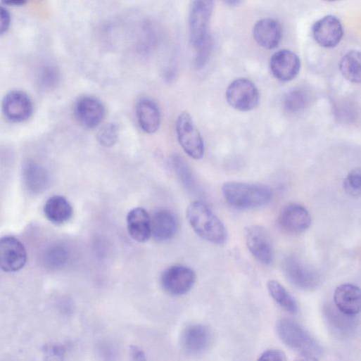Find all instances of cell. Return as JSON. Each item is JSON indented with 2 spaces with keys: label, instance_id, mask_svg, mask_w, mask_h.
Here are the masks:
<instances>
[{
  "label": "cell",
  "instance_id": "74e56055",
  "mask_svg": "<svg viewBox=\"0 0 361 361\" xmlns=\"http://www.w3.org/2000/svg\"><path fill=\"white\" fill-rule=\"evenodd\" d=\"M29 1L41 2V1H42V0H28V2Z\"/></svg>",
  "mask_w": 361,
  "mask_h": 361
},
{
  "label": "cell",
  "instance_id": "3957f363",
  "mask_svg": "<svg viewBox=\"0 0 361 361\" xmlns=\"http://www.w3.org/2000/svg\"><path fill=\"white\" fill-rule=\"evenodd\" d=\"M226 201L238 209L256 208L270 203L272 198V190L265 185L239 182H227L222 187Z\"/></svg>",
  "mask_w": 361,
  "mask_h": 361
},
{
  "label": "cell",
  "instance_id": "277c9868",
  "mask_svg": "<svg viewBox=\"0 0 361 361\" xmlns=\"http://www.w3.org/2000/svg\"><path fill=\"white\" fill-rule=\"evenodd\" d=\"M177 134L181 147L189 156L195 160L203 158L204 143L189 113L184 112L178 117Z\"/></svg>",
  "mask_w": 361,
  "mask_h": 361
},
{
  "label": "cell",
  "instance_id": "9c48e42d",
  "mask_svg": "<svg viewBox=\"0 0 361 361\" xmlns=\"http://www.w3.org/2000/svg\"><path fill=\"white\" fill-rule=\"evenodd\" d=\"M246 246L251 254L263 265H270L274 255L273 242L268 231L253 225L245 232Z\"/></svg>",
  "mask_w": 361,
  "mask_h": 361
},
{
  "label": "cell",
  "instance_id": "ffe728a7",
  "mask_svg": "<svg viewBox=\"0 0 361 361\" xmlns=\"http://www.w3.org/2000/svg\"><path fill=\"white\" fill-rule=\"evenodd\" d=\"M151 236L158 241L172 239L178 230V222L173 213L167 210L156 211L151 217Z\"/></svg>",
  "mask_w": 361,
  "mask_h": 361
},
{
  "label": "cell",
  "instance_id": "ac0fdd59",
  "mask_svg": "<svg viewBox=\"0 0 361 361\" xmlns=\"http://www.w3.org/2000/svg\"><path fill=\"white\" fill-rule=\"evenodd\" d=\"M282 27L279 23L272 19L258 21L253 30V39L262 48L272 50L276 49L282 39Z\"/></svg>",
  "mask_w": 361,
  "mask_h": 361
},
{
  "label": "cell",
  "instance_id": "2e32d148",
  "mask_svg": "<svg viewBox=\"0 0 361 361\" xmlns=\"http://www.w3.org/2000/svg\"><path fill=\"white\" fill-rule=\"evenodd\" d=\"M75 113L78 122L87 129L98 127L105 117L103 103L93 97H83L75 105Z\"/></svg>",
  "mask_w": 361,
  "mask_h": 361
},
{
  "label": "cell",
  "instance_id": "484cf974",
  "mask_svg": "<svg viewBox=\"0 0 361 361\" xmlns=\"http://www.w3.org/2000/svg\"><path fill=\"white\" fill-rule=\"evenodd\" d=\"M68 251L62 245L51 246L44 255V265L51 270L63 268L68 263Z\"/></svg>",
  "mask_w": 361,
  "mask_h": 361
},
{
  "label": "cell",
  "instance_id": "8992f818",
  "mask_svg": "<svg viewBox=\"0 0 361 361\" xmlns=\"http://www.w3.org/2000/svg\"><path fill=\"white\" fill-rule=\"evenodd\" d=\"M226 99L234 109L247 112L258 104L260 95L255 85L247 79H238L230 84L226 91Z\"/></svg>",
  "mask_w": 361,
  "mask_h": 361
},
{
  "label": "cell",
  "instance_id": "ba28073f",
  "mask_svg": "<svg viewBox=\"0 0 361 361\" xmlns=\"http://www.w3.org/2000/svg\"><path fill=\"white\" fill-rule=\"evenodd\" d=\"M27 262V252L20 240L11 236L0 239V269L6 272H16Z\"/></svg>",
  "mask_w": 361,
  "mask_h": 361
},
{
  "label": "cell",
  "instance_id": "30bf717a",
  "mask_svg": "<svg viewBox=\"0 0 361 361\" xmlns=\"http://www.w3.org/2000/svg\"><path fill=\"white\" fill-rule=\"evenodd\" d=\"M282 270L288 281L298 289L313 290L320 283L319 277L314 270L293 257L284 260Z\"/></svg>",
  "mask_w": 361,
  "mask_h": 361
},
{
  "label": "cell",
  "instance_id": "1f68e13d",
  "mask_svg": "<svg viewBox=\"0 0 361 361\" xmlns=\"http://www.w3.org/2000/svg\"><path fill=\"white\" fill-rule=\"evenodd\" d=\"M259 360H286V356L284 351L278 348H271L265 350L259 357Z\"/></svg>",
  "mask_w": 361,
  "mask_h": 361
},
{
  "label": "cell",
  "instance_id": "7c38bea8",
  "mask_svg": "<svg viewBox=\"0 0 361 361\" xmlns=\"http://www.w3.org/2000/svg\"><path fill=\"white\" fill-rule=\"evenodd\" d=\"M312 34L320 46L333 49L341 42L343 36V29L338 18L333 15H327L313 25Z\"/></svg>",
  "mask_w": 361,
  "mask_h": 361
},
{
  "label": "cell",
  "instance_id": "4dcf8cb0",
  "mask_svg": "<svg viewBox=\"0 0 361 361\" xmlns=\"http://www.w3.org/2000/svg\"><path fill=\"white\" fill-rule=\"evenodd\" d=\"M39 80L44 86L49 88L53 87L58 82V71L53 65H45L40 70Z\"/></svg>",
  "mask_w": 361,
  "mask_h": 361
},
{
  "label": "cell",
  "instance_id": "cb8c5ba5",
  "mask_svg": "<svg viewBox=\"0 0 361 361\" xmlns=\"http://www.w3.org/2000/svg\"><path fill=\"white\" fill-rule=\"evenodd\" d=\"M360 53L357 51L348 52L341 60L339 70L348 82L360 84L361 80Z\"/></svg>",
  "mask_w": 361,
  "mask_h": 361
},
{
  "label": "cell",
  "instance_id": "4fadbf2b",
  "mask_svg": "<svg viewBox=\"0 0 361 361\" xmlns=\"http://www.w3.org/2000/svg\"><path fill=\"white\" fill-rule=\"evenodd\" d=\"M312 218L305 208L293 203L284 207L278 217L279 227L290 234H300L311 225Z\"/></svg>",
  "mask_w": 361,
  "mask_h": 361
},
{
  "label": "cell",
  "instance_id": "f1b7e54d",
  "mask_svg": "<svg viewBox=\"0 0 361 361\" xmlns=\"http://www.w3.org/2000/svg\"><path fill=\"white\" fill-rule=\"evenodd\" d=\"M97 139L100 144L105 147L115 146L119 139V129L118 126L113 123L105 125L99 131Z\"/></svg>",
  "mask_w": 361,
  "mask_h": 361
},
{
  "label": "cell",
  "instance_id": "f35d334b",
  "mask_svg": "<svg viewBox=\"0 0 361 361\" xmlns=\"http://www.w3.org/2000/svg\"><path fill=\"white\" fill-rule=\"evenodd\" d=\"M326 1H328V2H336V1H338V0H326Z\"/></svg>",
  "mask_w": 361,
  "mask_h": 361
},
{
  "label": "cell",
  "instance_id": "e575fe53",
  "mask_svg": "<svg viewBox=\"0 0 361 361\" xmlns=\"http://www.w3.org/2000/svg\"><path fill=\"white\" fill-rule=\"evenodd\" d=\"M130 355L134 360H146L144 352L138 346H132L130 347Z\"/></svg>",
  "mask_w": 361,
  "mask_h": 361
},
{
  "label": "cell",
  "instance_id": "603a6c76",
  "mask_svg": "<svg viewBox=\"0 0 361 361\" xmlns=\"http://www.w3.org/2000/svg\"><path fill=\"white\" fill-rule=\"evenodd\" d=\"M141 128L147 134L156 133L160 126V113L157 105L149 99L141 100L137 106Z\"/></svg>",
  "mask_w": 361,
  "mask_h": 361
},
{
  "label": "cell",
  "instance_id": "7a4b0ae2",
  "mask_svg": "<svg viewBox=\"0 0 361 361\" xmlns=\"http://www.w3.org/2000/svg\"><path fill=\"white\" fill-rule=\"evenodd\" d=\"M276 331L280 339L300 354L299 360H317L322 353L319 343L302 326L290 319H279Z\"/></svg>",
  "mask_w": 361,
  "mask_h": 361
},
{
  "label": "cell",
  "instance_id": "44dd1931",
  "mask_svg": "<svg viewBox=\"0 0 361 361\" xmlns=\"http://www.w3.org/2000/svg\"><path fill=\"white\" fill-rule=\"evenodd\" d=\"M127 229L131 237L144 243L151 237V216L142 208L132 209L127 215Z\"/></svg>",
  "mask_w": 361,
  "mask_h": 361
},
{
  "label": "cell",
  "instance_id": "d4e9b609",
  "mask_svg": "<svg viewBox=\"0 0 361 361\" xmlns=\"http://www.w3.org/2000/svg\"><path fill=\"white\" fill-rule=\"evenodd\" d=\"M267 287L271 297L283 309L291 314H295L298 311L296 300L279 282L270 280Z\"/></svg>",
  "mask_w": 361,
  "mask_h": 361
},
{
  "label": "cell",
  "instance_id": "4316f807",
  "mask_svg": "<svg viewBox=\"0 0 361 361\" xmlns=\"http://www.w3.org/2000/svg\"><path fill=\"white\" fill-rule=\"evenodd\" d=\"M214 47V42L210 34L196 47L197 50L195 58V67L197 70L203 69L208 63Z\"/></svg>",
  "mask_w": 361,
  "mask_h": 361
},
{
  "label": "cell",
  "instance_id": "8fae6325",
  "mask_svg": "<svg viewBox=\"0 0 361 361\" xmlns=\"http://www.w3.org/2000/svg\"><path fill=\"white\" fill-rule=\"evenodd\" d=\"M2 110L5 117L14 123L28 120L33 115L34 106L30 97L24 91H12L4 98Z\"/></svg>",
  "mask_w": 361,
  "mask_h": 361
},
{
  "label": "cell",
  "instance_id": "d6986e66",
  "mask_svg": "<svg viewBox=\"0 0 361 361\" xmlns=\"http://www.w3.org/2000/svg\"><path fill=\"white\" fill-rule=\"evenodd\" d=\"M23 180L27 189L32 194L38 195L49 189L51 177L44 166L29 159L23 166Z\"/></svg>",
  "mask_w": 361,
  "mask_h": 361
},
{
  "label": "cell",
  "instance_id": "7402d4cb",
  "mask_svg": "<svg viewBox=\"0 0 361 361\" xmlns=\"http://www.w3.org/2000/svg\"><path fill=\"white\" fill-rule=\"evenodd\" d=\"M46 218L56 225H63L72 217L74 210L69 201L61 196L50 198L44 205Z\"/></svg>",
  "mask_w": 361,
  "mask_h": 361
},
{
  "label": "cell",
  "instance_id": "5b68a950",
  "mask_svg": "<svg viewBox=\"0 0 361 361\" xmlns=\"http://www.w3.org/2000/svg\"><path fill=\"white\" fill-rule=\"evenodd\" d=\"M215 0H193L191 6L189 27L190 42L195 48L208 34V28Z\"/></svg>",
  "mask_w": 361,
  "mask_h": 361
},
{
  "label": "cell",
  "instance_id": "5bb4252c",
  "mask_svg": "<svg viewBox=\"0 0 361 361\" xmlns=\"http://www.w3.org/2000/svg\"><path fill=\"white\" fill-rule=\"evenodd\" d=\"M270 68L272 75L277 80L288 82L298 76L300 70V61L293 52L282 50L272 56Z\"/></svg>",
  "mask_w": 361,
  "mask_h": 361
},
{
  "label": "cell",
  "instance_id": "83f0119b",
  "mask_svg": "<svg viewBox=\"0 0 361 361\" xmlns=\"http://www.w3.org/2000/svg\"><path fill=\"white\" fill-rule=\"evenodd\" d=\"M308 103L306 94L299 89L289 92L284 99L285 108L292 113L298 112L305 108Z\"/></svg>",
  "mask_w": 361,
  "mask_h": 361
},
{
  "label": "cell",
  "instance_id": "f546056e",
  "mask_svg": "<svg viewBox=\"0 0 361 361\" xmlns=\"http://www.w3.org/2000/svg\"><path fill=\"white\" fill-rule=\"evenodd\" d=\"M346 192L353 197H359L361 192V175L360 168L350 171L343 183Z\"/></svg>",
  "mask_w": 361,
  "mask_h": 361
},
{
  "label": "cell",
  "instance_id": "6da1fadb",
  "mask_svg": "<svg viewBox=\"0 0 361 361\" xmlns=\"http://www.w3.org/2000/svg\"><path fill=\"white\" fill-rule=\"evenodd\" d=\"M189 224L203 239L217 245L227 242L228 234L222 221L201 201L191 203L186 211Z\"/></svg>",
  "mask_w": 361,
  "mask_h": 361
},
{
  "label": "cell",
  "instance_id": "52a82bcc",
  "mask_svg": "<svg viewBox=\"0 0 361 361\" xmlns=\"http://www.w3.org/2000/svg\"><path fill=\"white\" fill-rule=\"evenodd\" d=\"M196 280L195 272L184 265H175L165 270L160 278L161 286L167 293L183 296L189 292Z\"/></svg>",
  "mask_w": 361,
  "mask_h": 361
},
{
  "label": "cell",
  "instance_id": "9a60e30c",
  "mask_svg": "<svg viewBox=\"0 0 361 361\" xmlns=\"http://www.w3.org/2000/svg\"><path fill=\"white\" fill-rule=\"evenodd\" d=\"M210 329L201 324H192L185 329L182 337L184 350L191 355L205 353L212 344Z\"/></svg>",
  "mask_w": 361,
  "mask_h": 361
},
{
  "label": "cell",
  "instance_id": "e0dca14e",
  "mask_svg": "<svg viewBox=\"0 0 361 361\" xmlns=\"http://www.w3.org/2000/svg\"><path fill=\"white\" fill-rule=\"evenodd\" d=\"M334 300L336 308L343 315L353 317L360 311V290L352 284H343L334 291Z\"/></svg>",
  "mask_w": 361,
  "mask_h": 361
},
{
  "label": "cell",
  "instance_id": "836d02e7",
  "mask_svg": "<svg viewBox=\"0 0 361 361\" xmlns=\"http://www.w3.org/2000/svg\"><path fill=\"white\" fill-rule=\"evenodd\" d=\"M65 348L63 345L60 344L47 346L45 350V352L48 355H52L59 358H62L63 356L65 355Z\"/></svg>",
  "mask_w": 361,
  "mask_h": 361
},
{
  "label": "cell",
  "instance_id": "d6a6232c",
  "mask_svg": "<svg viewBox=\"0 0 361 361\" xmlns=\"http://www.w3.org/2000/svg\"><path fill=\"white\" fill-rule=\"evenodd\" d=\"M11 25V15L6 9L0 6V36L8 30Z\"/></svg>",
  "mask_w": 361,
  "mask_h": 361
},
{
  "label": "cell",
  "instance_id": "d590c367",
  "mask_svg": "<svg viewBox=\"0 0 361 361\" xmlns=\"http://www.w3.org/2000/svg\"><path fill=\"white\" fill-rule=\"evenodd\" d=\"M2 3L9 6H23L28 3V0H1Z\"/></svg>",
  "mask_w": 361,
  "mask_h": 361
},
{
  "label": "cell",
  "instance_id": "8d00e7d4",
  "mask_svg": "<svg viewBox=\"0 0 361 361\" xmlns=\"http://www.w3.org/2000/svg\"><path fill=\"white\" fill-rule=\"evenodd\" d=\"M224 1L229 6H237L241 3L242 0H224Z\"/></svg>",
  "mask_w": 361,
  "mask_h": 361
}]
</instances>
